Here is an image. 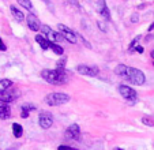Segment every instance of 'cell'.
<instances>
[{
  "instance_id": "12",
  "label": "cell",
  "mask_w": 154,
  "mask_h": 150,
  "mask_svg": "<svg viewBox=\"0 0 154 150\" xmlns=\"http://www.w3.org/2000/svg\"><path fill=\"white\" fill-rule=\"evenodd\" d=\"M34 40H35V42H37L38 45L41 46V49H42V51H47V49H49L51 48V44H52L47 37H45V36H42V34H37Z\"/></svg>"
},
{
  "instance_id": "6",
  "label": "cell",
  "mask_w": 154,
  "mask_h": 150,
  "mask_svg": "<svg viewBox=\"0 0 154 150\" xmlns=\"http://www.w3.org/2000/svg\"><path fill=\"white\" fill-rule=\"evenodd\" d=\"M119 93L122 94L123 98L128 100V101H135V98H137V92L131 86H127V85H120L119 86Z\"/></svg>"
},
{
  "instance_id": "30",
  "label": "cell",
  "mask_w": 154,
  "mask_h": 150,
  "mask_svg": "<svg viewBox=\"0 0 154 150\" xmlns=\"http://www.w3.org/2000/svg\"><path fill=\"white\" fill-rule=\"evenodd\" d=\"M116 150H123V149H120V147H116Z\"/></svg>"
},
{
  "instance_id": "9",
  "label": "cell",
  "mask_w": 154,
  "mask_h": 150,
  "mask_svg": "<svg viewBox=\"0 0 154 150\" xmlns=\"http://www.w3.org/2000/svg\"><path fill=\"white\" fill-rule=\"evenodd\" d=\"M66 136L68 139H81V128H79L78 124H71L70 127L66 131Z\"/></svg>"
},
{
  "instance_id": "26",
  "label": "cell",
  "mask_w": 154,
  "mask_h": 150,
  "mask_svg": "<svg viewBox=\"0 0 154 150\" xmlns=\"http://www.w3.org/2000/svg\"><path fill=\"white\" fill-rule=\"evenodd\" d=\"M134 49L137 51L138 53H143V52H145V49H143V46H140V45H137Z\"/></svg>"
},
{
  "instance_id": "23",
  "label": "cell",
  "mask_w": 154,
  "mask_h": 150,
  "mask_svg": "<svg viewBox=\"0 0 154 150\" xmlns=\"http://www.w3.org/2000/svg\"><path fill=\"white\" fill-rule=\"evenodd\" d=\"M56 68L57 70H66V59H60V60L57 61V64H56Z\"/></svg>"
},
{
  "instance_id": "28",
  "label": "cell",
  "mask_w": 154,
  "mask_h": 150,
  "mask_svg": "<svg viewBox=\"0 0 154 150\" xmlns=\"http://www.w3.org/2000/svg\"><path fill=\"white\" fill-rule=\"evenodd\" d=\"M149 32H153V30H154V22L153 23H151V25H150V26H149Z\"/></svg>"
},
{
  "instance_id": "20",
  "label": "cell",
  "mask_w": 154,
  "mask_h": 150,
  "mask_svg": "<svg viewBox=\"0 0 154 150\" xmlns=\"http://www.w3.org/2000/svg\"><path fill=\"white\" fill-rule=\"evenodd\" d=\"M142 123L147 127H154V116H143Z\"/></svg>"
},
{
  "instance_id": "22",
  "label": "cell",
  "mask_w": 154,
  "mask_h": 150,
  "mask_svg": "<svg viewBox=\"0 0 154 150\" xmlns=\"http://www.w3.org/2000/svg\"><path fill=\"white\" fill-rule=\"evenodd\" d=\"M142 38V36H138V37H135L134 40H132V42L130 44V46H128V49H130V52H132L134 51V48L138 45V42H139V40Z\"/></svg>"
},
{
  "instance_id": "24",
  "label": "cell",
  "mask_w": 154,
  "mask_h": 150,
  "mask_svg": "<svg viewBox=\"0 0 154 150\" xmlns=\"http://www.w3.org/2000/svg\"><path fill=\"white\" fill-rule=\"evenodd\" d=\"M57 150H78V149H75V147H72V146H67V145H60V146L57 147Z\"/></svg>"
},
{
  "instance_id": "18",
  "label": "cell",
  "mask_w": 154,
  "mask_h": 150,
  "mask_svg": "<svg viewBox=\"0 0 154 150\" xmlns=\"http://www.w3.org/2000/svg\"><path fill=\"white\" fill-rule=\"evenodd\" d=\"M12 86L11 79H0V92H6Z\"/></svg>"
},
{
  "instance_id": "21",
  "label": "cell",
  "mask_w": 154,
  "mask_h": 150,
  "mask_svg": "<svg viewBox=\"0 0 154 150\" xmlns=\"http://www.w3.org/2000/svg\"><path fill=\"white\" fill-rule=\"evenodd\" d=\"M17 2L19 3V6H22L23 8L29 10V11H32L33 4H32V2H30V0H17Z\"/></svg>"
},
{
  "instance_id": "14",
  "label": "cell",
  "mask_w": 154,
  "mask_h": 150,
  "mask_svg": "<svg viewBox=\"0 0 154 150\" xmlns=\"http://www.w3.org/2000/svg\"><path fill=\"white\" fill-rule=\"evenodd\" d=\"M15 98H17V95H15V93L12 92H8V90H6V92H0V102H11L14 101Z\"/></svg>"
},
{
  "instance_id": "8",
  "label": "cell",
  "mask_w": 154,
  "mask_h": 150,
  "mask_svg": "<svg viewBox=\"0 0 154 150\" xmlns=\"http://www.w3.org/2000/svg\"><path fill=\"white\" fill-rule=\"evenodd\" d=\"M76 71L82 75H87V77H97L98 75V67H91L86 66V64H79L76 67Z\"/></svg>"
},
{
  "instance_id": "7",
  "label": "cell",
  "mask_w": 154,
  "mask_h": 150,
  "mask_svg": "<svg viewBox=\"0 0 154 150\" xmlns=\"http://www.w3.org/2000/svg\"><path fill=\"white\" fill-rule=\"evenodd\" d=\"M38 124H40L41 128L48 130V128L52 127L53 124V116L49 112H41L40 117H38Z\"/></svg>"
},
{
  "instance_id": "19",
  "label": "cell",
  "mask_w": 154,
  "mask_h": 150,
  "mask_svg": "<svg viewBox=\"0 0 154 150\" xmlns=\"http://www.w3.org/2000/svg\"><path fill=\"white\" fill-rule=\"evenodd\" d=\"M51 49H52V51L56 53V55H63V53H64L63 46L59 45V44H56V42H52V44H51Z\"/></svg>"
},
{
  "instance_id": "2",
  "label": "cell",
  "mask_w": 154,
  "mask_h": 150,
  "mask_svg": "<svg viewBox=\"0 0 154 150\" xmlns=\"http://www.w3.org/2000/svg\"><path fill=\"white\" fill-rule=\"evenodd\" d=\"M41 77L44 78V81H47L51 85H63L67 81L66 70H42Z\"/></svg>"
},
{
  "instance_id": "1",
  "label": "cell",
  "mask_w": 154,
  "mask_h": 150,
  "mask_svg": "<svg viewBox=\"0 0 154 150\" xmlns=\"http://www.w3.org/2000/svg\"><path fill=\"white\" fill-rule=\"evenodd\" d=\"M115 74L122 77V78L127 79L128 82L134 85H143L146 82V77L140 70L135 68V67H128V66H124V64H119V66L115 68Z\"/></svg>"
},
{
  "instance_id": "29",
  "label": "cell",
  "mask_w": 154,
  "mask_h": 150,
  "mask_svg": "<svg viewBox=\"0 0 154 150\" xmlns=\"http://www.w3.org/2000/svg\"><path fill=\"white\" fill-rule=\"evenodd\" d=\"M151 58L154 59V51H153V52H151Z\"/></svg>"
},
{
  "instance_id": "17",
  "label": "cell",
  "mask_w": 154,
  "mask_h": 150,
  "mask_svg": "<svg viewBox=\"0 0 154 150\" xmlns=\"http://www.w3.org/2000/svg\"><path fill=\"white\" fill-rule=\"evenodd\" d=\"M12 134H14L15 138H20L22 136V134H23V128H22V126L18 123H14L12 124Z\"/></svg>"
},
{
  "instance_id": "11",
  "label": "cell",
  "mask_w": 154,
  "mask_h": 150,
  "mask_svg": "<svg viewBox=\"0 0 154 150\" xmlns=\"http://www.w3.org/2000/svg\"><path fill=\"white\" fill-rule=\"evenodd\" d=\"M98 14L106 20L111 19V12H109V8H108L105 0H98Z\"/></svg>"
},
{
  "instance_id": "15",
  "label": "cell",
  "mask_w": 154,
  "mask_h": 150,
  "mask_svg": "<svg viewBox=\"0 0 154 150\" xmlns=\"http://www.w3.org/2000/svg\"><path fill=\"white\" fill-rule=\"evenodd\" d=\"M37 108H35V105L33 104H23L22 105V108H20V117H23V119H27L30 115V112L32 111H35Z\"/></svg>"
},
{
  "instance_id": "27",
  "label": "cell",
  "mask_w": 154,
  "mask_h": 150,
  "mask_svg": "<svg viewBox=\"0 0 154 150\" xmlns=\"http://www.w3.org/2000/svg\"><path fill=\"white\" fill-rule=\"evenodd\" d=\"M97 25H98V27H101V30H102V32H106V29H105V25H104V23H102V22H98V23H97Z\"/></svg>"
},
{
  "instance_id": "4",
  "label": "cell",
  "mask_w": 154,
  "mask_h": 150,
  "mask_svg": "<svg viewBox=\"0 0 154 150\" xmlns=\"http://www.w3.org/2000/svg\"><path fill=\"white\" fill-rule=\"evenodd\" d=\"M41 30H42V33H44L42 36H45V37H47L48 40L51 41V42L59 44V42H63V41H66V38L63 37V34H61L60 32H55V30L51 29L48 25H44V26L41 27Z\"/></svg>"
},
{
  "instance_id": "16",
  "label": "cell",
  "mask_w": 154,
  "mask_h": 150,
  "mask_svg": "<svg viewBox=\"0 0 154 150\" xmlns=\"http://www.w3.org/2000/svg\"><path fill=\"white\" fill-rule=\"evenodd\" d=\"M10 11H11L12 17H14L18 22H23L25 20V15H23V12H22V10L17 8L15 6H10Z\"/></svg>"
},
{
  "instance_id": "25",
  "label": "cell",
  "mask_w": 154,
  "mask_h": 150,
  "mask_svg": "<svg viewBox=\"0 0 154 150\" xmlns=\"http://www.w3.org/2000/svg\"><path fill=\"white\" fill-rule=\"evenodd\" d=\"M0 51H2V52H4V51H7V45L3 42V40H2V37H0Z\"/></svg>"
},
{
  "instance_id": "3",
  "label": "cell",
  "mask_w": 154,
  "mask_h": 150,
  "mask_svg": "<svg viewBox=\"0 0 154 150\" xmlns=\"http://www.w3.org/2000/svg\"><path fill=\"white\" fill-rule=\"evenodd\" d=\"M70 101V95L66 93H49L45 97V102L51 107H59Z\"/></svg>"
},
{
  "instance_id": "31",
  "label": "cell",
  "mask_w": 154,
  "mask_h": 150,
  "mask_svg": "<svg viewBox=\"0 0 154 150\" xmlns=\"http://www.w3.org/2000/svg\"><path fill=\"white\" fill-rule=\"evenodd\" d=\"M153 64H154V61H153Z\"/></svg>"
},
{
  "instance_id": "5",
  "label": "cell",
  "mask_w": 154,
  "mask_h": 150,
  "mask_svg": "<svg viewBox=\"0 0 154 150\" xmlns=\"http://www.w3.org/2000/svg\"><path fill=\"white\" fill-rule=\"evenodd\" d=\"M57 29H59V32L63 34V37L66 38V41H68V42H71V44L78 42V33H75L72 29H70V27L63 25V23H59Z\"/></svg>"
},
{
  "instance_id": "13",
  "label": "cell",
  "mask_w": 154,
  "mask_h": 150,
  "mask_svg": "<svg viewBox=\"0 0 154 150\" xmlns=\"http://www.w3.org/2000/svg\"><path fill=\"white\" fill-rule=\"evenodd\" d=\"M11 116V108L7 102H0V119L7 120Z\"/></svg>"
},
{
  "instance_id": "10",
  "label": "cell",
  "mask_w": 154,
  "mask_h": 150,
  "mask_svg": "<svg viewBox=\"0 0 154 150\" xmlns=\"http://www.w3.org/2000/svg\"><path fill=\"white\" fill-rule=\"evenodd\" d=\"M26 22H27V26H29L30 30H33V32H38V30H41V23L38 22V19L35 18V15L33 14H29L26 18Z\"/></svg>"
}]
</instances>
